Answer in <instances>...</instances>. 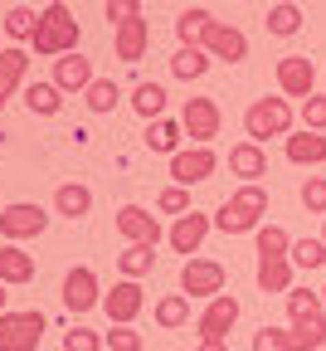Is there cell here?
<instances>
[{
    "label": "cell",
    "mask_w": 326,
    "mask_h": 351,
    "mask_svg": "<svg viewBox=\"0 0 326 351\" xmlns=\"http://www.w3.org/2000/svg\"><path fill=\"white\" fill-rule=\"evenodd\" d=\"M277 88H283V98H312V88H316V69L307 54H283L277 59Z\"/></svg>",
    "instance_id": "14"
},
{
    "label": "cell",
    "mask_w": 326,
    "mask_h": 351,
    "mask_svg": "<svg viewBox=\"0 0 326 351\" xmlns=\"http://www.w3.org/2000/svg\"><path fill=\"white\" fill-rule=\"evenodd\" d=\"M147 44H151V25L147 20H131V25H117L112 29V49H117L122 64H142Z\"/></svg>",
    "instance_id": "19"
},
{
    "label": "cell",
    "mask_w": 326,
    "mask_h": 351,
    "mask_svg": "<svg viewBox=\"0 0 326 351\" xmlns=\"http://www.w3.org/2000/svg\"><path fill=\"white\" fill-rule=\"evenodd\" d=\"M258 288L263 293H292V258L288 254H263L258 258Z\"/></svg>",
    "instance_id": "21"
},
{
    "label": "cell",
    "mask_w": 326,
    "mask_h": 351,
    "mask_svg": "<svg viewBox=\"0 0 326 351\" xmlns=\"http://www.w3.org/2000/svg\"><path fill=\"white\" fill-rule=\"evenodd\" d=\"M302 205L312 215H326V176H307V186H302Z\"/></svg>",
    "instance_id": "42"
},
{
    "label": "cell",
    "mask_w": 326,
    "mask_h": 351,
    "mask_svg": "<svg viewBox=\"0 0 326 351\" xmlns=\"http://www.w3.org/2000/svg\"><path fill=\"white\" fill-rule=\"evenodd\" d=\"M210 64H214V59L200 49V44H180V49H175V59H171V73L190 83V78H205V73H210Z\"/></svg>",
    "instance_id": "25"
},
{
    "label": "cell",
    "mask_w": 326,
    "mask_h": 351,
    "mask_svg": "<svg viewBox=\"0 0 326 351\" xmlns=\"http://www.w3.org/2000/svg\"><path fill=\"white\" fill-rule=\"evenodd\" d=\"M263 254H292V234L283 225H263L258 230V258Z\"/></svg>",
    "instance_id": "36"
},
{
    "label": "cell",
    "mask_w": 326,
    "mask_h": 351,
    "mask_svg": "<svg viewBox=\"0 0 326 351\" xmlns=\"http://www.w3.org/2000/svg\"><path fill=\"white\" fill-rule=\"evenodd\" d=\"M131 20H142V0H108V25H131Z\"/></svg>",
    "instance_id": "41"
},
{
    "label": "cell",
    "mask_w": 326,
    "mask_h": 351,
    "mask_svg": "<svg viewBox=\"0 0 326 351\" xmlns=\"http://www.w3.org/2000/svg\"><path fill=\"white\" fill-rule=\"evenodd\" d=\"M200 351H229L224 341H200Z\"/></svg>",
    "instance_id": "44"
},
{
    "label": "cell",
    "mask_w": 326,
    "mask_h": 351,
    "mask_svg": "<svg viewBox=\"0 0 326 351\" xmlns=\"http://www.w3.org/2000/svg\"><path fill=\"white\" fill-rule=\"evenodd\" d=\"M103 341H108L112 351H142V346H147L136 327H108V332H103Z\"/></svg>",
    "instance_id": "40"
},
{
    "label": "cell",
    "mask_w": 326,
    "mask_h": 351,
    "mask_svg": "<svg viewBox=\"0 0 326 351\" xmlns=\"http://www.w3.org/2000/svg\"><path fill=\"white\" fill-rule=\"evenodd\" d=\"M0 283H34V254H25L20 244H0Z\"/></svg>",
    "instance_id": "23"
},
{
    "label": "cell",
    "mask_w": 326,
    "mask_h": 351,
    "mask_svg": "<svg viewBox=\"0 0 326 351\" xmlns=\"http://www.w3.org/2000/svg\"><path fill=\"white\" fill-rule=\"evenodd\" d=\"M156 210H161V215H175V219L190 215V191H185V186H166L161 200H156Z\"/></svg>",
    "instance_id": "38"
},
{
    "label": "cell",
    "mask_w": 326,
    "mask_h": 351,
    "mask_svg": "<svg viewBox=\"0 0 326 351\" xmlns=\"http://www.w3.org/2000/svg\"><path fill=\"white\" fill-rule=\"evenodd\" d=\"M239 298L234 293H219V298H210V307L200 313V322H195V332H200V341H224L229 337V327L239 322Z\"/></svg>",
    "instance_id": "11"
},
{
    "label": "cell",
    "mask_w": 326,
    "mask_h": 351,
    "mask_svg": "<svg viewBox=\"0 0 326 351\" xmlns=\"http://www.w3.org/2000/svg\"><path fill=\"white\" fill-rule=\"evenodd\" d=\"M92 78H98V73H92V59L88 54H64V59H54V88H59V93H88V83Z\"/></svg>",
    "instance_id": "17"
},
{
    "label": "cell",
    "mask_w": 326,
    "mask_h": 351,
    "mask_svg": "<svg viewBox=\"0 0 326 351\" xmlns=\"http://www.w3.org/2000/svg\"><path fill=\"white\" fill-rule=\"evenodd\" d=\"M180 127H185V137H190L195 147H210V142L219 137V127H224V112H219L214 98H185Z\"/></svg>",
    "instance_id": "5"
},
{
    "label": "cell",
    "mask_w": 326,
    "mask_h": 351,
    "mask_svg": "<svg viewBox=\"0 0 326 351\" xmlns=\"http://www.w3.org/2000/svg\"><path fill=\"white\" fill-rule=\"evenodd\" d=\"M44 225H49V215L39 205H29V200H15V205L0 210V234H5V244L34 239V234H44Z\"/></svg>",
    "instance_id": "8"
},
{
    "label": "cell",
    "mask_w": 326,
    "mask_h": 351,
    "mask_svg": "<svg viewBox=\"0 0 326 351\" xmlns=\"http://www.w3.org/2000/svg\"><path fill=\"white\" fill-rule=\"evenodd\" d=\"M263 25H268V34H277V39H292V34L302 29V5H292V0H277V5H268Z\"/></svg>",
    "instance_id": "26"
},
{
    "label": "cell",
    "mask_w": 326,
    "mask_h": 351,
    "mask_svg": "<svg viewBox=\"0 0 326 351\" xmlns=\"http://www.w3.org/2000/svg\"><path fill=\"white\" fill-rule=\"evenodd\" d=\"M29 44H34V54H39V59L78 54V20H73V5H44Z\"/></svg>",
    "instance_id": "1"
},
{
    "label": "cell",
    "mask_w": 326,
    "mask_h": 351,
    "mask_svg": "<svg viewBox=\"0 0 326 351\" xmlns=\"http://www.w3.org/2000/svg\"><path fill=\"white\" fill-rule=\"evenodd\" d=\"M34 25H39V15H34L29 5H15V10L5 15V25H0V29H5L15 44H29V39H34Z\"/></svg>",
    "instance_id": "35"
},
{
    "label": "cell",
    "mask_w": 326,
    "mask_h": 351,
    "mask_svg": "<svg viewBox=\"0 0 326 351\" xmlns=\"http://www.w3.org/2000/svg\"><path fill=\"white\" fill-rule=\"evenodd\" d=\"M253 351H292V332H283V327H258V332H253Z\"/></svg>",
    "instance_id": "39"
},
{
    "label": "cell",
    "mask_w": 326,
    "mask_h": 351,
    "mask_svg": "<svg viewBox=\"0 0 326 351\" xmlns=\"http://www.w3.org/2000/svg\"><path fill=\"white\" fill-rule=\"evenodd\" d=\"M151 263H156V249H147V244H131L127 254H117L122 278H147V274H151Z\"/></svg>",
    "instance_id": "32"
},
{
    "label": "cell",
    "mask_w": 326,
    "mask_h": 351,
    "mask_svg": "<svg viewBox=\"0 0 326 351\" xmlns=\"http://www.w3.org/2000/svg\"><path fill=\"white\" fill-rule=\"evenodd\" d=\"M25 108L39 112V117H54V112L64 108V93H59L54 83H29V88H25Z\"/></svg>",
    "instance_id": "31"
},
{
    "label": "cell",
    "mask_w": 326,
    "mask_h": 351,
    "mask_svg": "<svg viewBox=\"0 0 326 351\" xmlns=\"http://www.w3.org/2000/svg\"><path fill=\"white\" fill-rule=\"evenodd\" d=\"M210 25H214V15H210L205 5H190V10L175 20V34H180V44H205Z\"/></svg>",
    "instance_id": "29"
},
{
    "label": "cell",
    "mask_w": 326,
    "mask_h": 351,
    "mask_svg": "<svg viewBox=\"0 0 326 351\" xmlns=\"http://www.w3.org/2000/svg\"><path fill=\"white\" fill-rule=\"evenodd\" d=\"M210 225L214 219L210 215H200V210H190V215H180L175 225H171V234H166V244L175 249V254H190L195 258V249L205 244V234H210Z\"/></svg>",
    "instance_id": "16"
},
{
    "label": "cell",
    "mask_w": 326,
    "mask_h": 351,
    "mask_svg": "<svg viewBox=\"0 0 326 351\" xmlns=\"http://www.w3.org/2000/svg\"><path fill=\"white\" fill-rule=\"evenodd\" d=\"M229 171H234L244 186H258L263 176H268V152H263L258 142H239V147H229Z\"/></svg>",
    "instance_id": "18"
},
{
    "label": "cell",
    "mask_w": 326,
    "mask_h": 351,
    "mask_svg": "<svg viewBox=\"0 0 326 351\" xmlns=\"http://www.w3.org/2000/svg\"><path fill=\"white\" fill-rule=\"evenodd\" d=\"M5 298H10V293H5V283H0V313H10V307H5Z\"/></svg>",
    "instance_id": "45"
},
{
    "label": "cell",
    "mask_w": 326,
    "mask_h": 351,
    "mask_svg": "<svg viewBox=\"0 0 326 351\" xmlns=\"http://www.w3.org/2000/svg\"><path fill=\"white\" fill-rule=\"evenodd\" d=\"M288 317H292V351H321L326 346V307H321V293H307V288H292L288 293Z\"/></svg>",
    "instance_id": "2"
},
{
    "label": "cell",
    "mask_w": 326,
    "mask_h": 351,
    "mask_svg": "<svg viewBox=\"0 0 326 351\" xmlns=\"http://www.w3.org/2000/svg\"><path fill=\"white\" fill-rule=\"evenodd\" d=\"M131 108H136V117H147V122L166 117V88L161 83H136L131 88Z\"/></svg>",
    "instance_id": "28"
},
{
    "label": "cell",
    "mask_w": 326,
    "mask_h": 351,
    "mask_svg": "<svg viewBox=\"0 0 326 351\" xmlns=\"http://www.w3.org/2000/svg\"><path fill=\"white\" fill-rule=\"evenodd\" d=\"M283 152L292 166H321L326 161V132H292V137H283Z\"/></svg>",
    "instance_id": "20"
},
{
    "label": "cell",
    "mask_w": 326,
    "mask_h": 351,
    "mask_svg": "<svg viewBox=\"0 0 326 351\" xmlns=\"http://www.w3.org/2000/svg\"><path fill=\"white\" fill-rule=\"evenodd\" d=\"M180 137H185V127H180V122H171V117L147 122V147H151V152H161V156H175V152H180Z\"/></svg>",
    "instance_id": "27"
},
{
    "label": "cell",
    "mask_w": 326,
    "mask_h": 351,
    "mask_svg": "<svg viewBox=\"0 0 326 351\" xmlns=\"http://www.w3.org/2000/svg\"><path fill=\"white\" fill-rule=\"evenodd\" d=\"M244 132L249 142H268V137H292V103L288 98H258L244 112Z\"/></svg>",
    "instance_id": "4"
},
{
    "label": "cell",
    "mask_w": 326,
    "mask_h": 351,
    "mask_svg": "<svg viewBox=\"0 0 326 351\" xmlns=\"http://www.w3.org/2000/svg\"><path fill=\"white\" fill-rule=\"evenodd\" d=\"M200 49H205L210 59H224V64H244V59H249V34H244L239 25H224V20H214Z\"/></svg>",
    "instance_id": "13"
},
{
    "label": "cell",
    "mask_w": 326,
    "mask_h": 351,
    "mask_svg": "<svg viewBox=\"0 0 326 351\" xmlns=\"http://www.w3.org/2000/svg\"><path fill=\"white\" fill-rule=\"evenodd\" d=\"M321 307H326V288H321Z\"/></svg>",
    "instance_id": "48"
},
{
    "label": "cell",
    "mask_w": 326,
    "mask_h": 351,
    "mask_svg": "<svg viewBox=\"0 0 326 351\" xmlns=\"http://www.w3.org/2000/svg\"><path fill=\"white\" fill-rule=\"evenodd\" d=\"M103 332H92V327H68L64 332V351H103Z\"/></svg>",
    "instance_id": "37"
},
{
    "label": "cell",
    "mask_w": 326,
    "mask_h": 351,
    "mask_svg": "<svg viewBox=\"0 0 326 351\" xmlns=\"http://www.w3.org/2000/svg\"><path fill=\"white\" fill-rule=\"evenodd\" d=\"M142 307H147V293L136 278H122V283H112V293H103V313L112 327H131Z\"/></svg>",
    "instance_id": "10"
},
{
    "label": "cell",
    "mask_w": 326,
    "mask_h": 351,
    "mask_svg": "<svg viewBox=\"0 0 326 351\" xmlns=\"http://www.w3.org/2000/svg\"><path fill=\"white\" fill-rule=\"evenodd\" d=\"M54 210H59L64 219H83V215L92 210V191H88L83 181H64V186L54 191Z\"/></svg>",
    "instance_id": "24"
},
{
    "label": "cell",
    "mask_w": 326,
    "mask_h": 351,
    "mask_svg": "<svg viewBox=\"0 0 326 351\" xmlns=\"http://www.w3.org/2000/svg\"><path fill=\"white\" fill-rule=\"evenodd\" d=\"M185 322H190V298H185V293H166V298L156 302V327L175 332V327H185Z\"/></svg>",
    "instance_id": "30"
},
{
    "label": "cell",
    "mask_w": 326,
    "mask_h": 351,
    "mask_svg": "<svg viewBox=\"0 0 326 351\" xmlns=\"http://www.w3.org/2000/svg\"><path fill=\"white\" fill-rule=\"evenodd\" d=\"M180 293L185 298H219L224 293V263H214V258H185Z\"/></svg>",
    "instance_id": "9"
},
{
    "label": "cell",
    "mask_w": 326,
    "mask_h": 351,
    "mask_svg": "<svg viewBox=\"0 0 326 351\" xmlns=\"http://www.w3.org/2000/svg\"><path fill=\"white\" fill-rule=\"evenodd\" d=\"M0 108H5V103H0Z\"/></svg>",
    "instance_id": "51"
},
{
    "label": "cell",
    "mask_w": 326,
    "mask_h": 351,
    "mask_svg": "<svg viewBox=\"0 0 326 351\" xmlns=\"http://www.w3.org/2000/svg\"><path fill=\"white\" fill-rule=\"evenodd\" d=\"M0 39H5V29H0Z\"/></svg>",
    "instance_id": "49"
},
{
    "label": "cell",
    "mask_w": 326,
    "mask_h": 351,
    "mask_svg": "<svg viewBox=\"0 0 326 351\" xmlns=\"http://www.w3.org/2000/svg\"><path fill=\"white\" fill-rule=\"evenodd\" d=\"M219 171V156H214V147H180L175 156H171V181L175 186H200V181H210V176Z\"/></svg>",
    "instance_id": "7"
},
{
    "label": "cell",
    "mask_w": 326,
    "mask_h": 351,
    "mask_svg": "<svg viewBox=\"0 0 326 351\" xmlns=\"http://www.w3.org/2000/svg\"><path fill=\"white\" fill-rule=\"evenodd\" d=\"M263 215H268V191L263 186H239L219 210H214V225L224 234H258L263 230Z\"/></svg>",
    "instance_id": "3"
},
{
    "label": "cell",
    "mask_w": 326,
    "mask_h": 351,
    "mask_svg": "<svg viewBox=\"0 0 326 351\" xmlns=\"http://www.w3.org/2000/svg\"><path fill=\"white\" fill-rule=\"evenodd\" d=\"M44 313H0V351H39Z\"/></svg>",
    "instance_id": "6"
},
{
    "label": "cell",
    "mask_w": 326,
    "mask_h": 351,
    "mask_svg": "<svg viewBox=\"0 0 326 351\" xmlns=\"http://www.w3.org/2000/svg\"><path fill=\"white\" fill-rule=\"evenodd\" d=\"M49 5H73V0H49Z\"/></svg>",
    "instance_id": "46"
},
{
    "label": "cell",
    "mask_w": 326,
    "mask_h": 351,
    "mask_svg": "<svg viewBox=\"0 0 326 351\" xmlns=\"http://www.w3.org/2000/svg\"><path fill=\"white\" fill-rule=\"evenodd\" d=\"M302 127H307V132H326V98H321V93H312V98L302 103Z\"/></svg>",
    "instance_id": "43"
},
{
    "label": "cell",
    "mask_w": 326,
    "mask_h": 351,
    "mask_svg": "<svg viewBox=\"0 0 326 351\" xmlns=\"http://www.w3.org/2000/svg\"><path fill=\"white\" fill-rule=\"evenodd\" d=\"M25 73H29V49H25V44L0 49V103L15 98V88L25 83Z\"/></svg>",
    "instance_id": "22"
},
{
    "label": "cell",
    "mask_w": 326,
    "mask_h": 351,
    "mask_svg": "<svg viewBox=\"0 0 326 351\" xmlns=\"http://www.w3.org/2000/svg\"><path fill=\"white\" fill-rule=\"evenodd\" d=\"M117 234L131 239V244H147V249H156V244L166 239L161 225H156V215L142 210V205H122V210H117Z\"/></svg>",
    "instance_id": "15"
},
{
    "label": "cell",
    "mask_w": 326,
    "mask_h": 351,
    "mask_svg": "<svg viewBox=\"0 0 326 351\" xmlns=\"http://www.w3.org/2000/svg\"><path fill=\"white\" fill-rule=\"evenodd\" d=\"M292 269H321V263H326V239H292Z\"/></svg>",
    "instance_id": "34"
},
{
    "label": "cell",
    "mask_w": 326,
    "mask_h": 351,
    "mask_svg": "<svg viewBox=\"0 0 326 351\" xmlns=\"http://www.w3.org/2000/svg\"><path fill=\"white\" fill-rule=\"evenodd\" d=\"M83 98H88V108H92V112H112V108L122 103V88H117L112 78H92Z\"/></svg>",
    "instance_id": "33"
},
{
    "label": "cell",
    "mask_w": 326,
    "mask_h": 351,
    "mask_svg": "<svg viewBox=\"0 0 326 351\" xmlns=\"http://www.w3.org/2000/svg\"><path fill=\"white\" fill-rule=\"evenodd\" d=\"M64 307L68 313H92V307H103V288H98V274L78 263V269L64 274Z\"/></svg>",
    "instance_id": "12"
},
{
    "label": "cell",
    "mask_w": 326,
    "mask_h": 351,
    "mask_svg": "<svg viewBox=\"0 0 326 351\" xmlns=\"http://www.w3.org/2000/svg\"><path fill=\"white\" fill-rule=\"evenodd\" d=\"M321 239H326V215H321Z\"/></svg>",
    "instance_id": "47"
},
{
    "label": "cell",
    "mask_w": 326,
    "mask_h": 351,
    "mask_svg": "<svg viewBox=\"0 0 326 351\" xmlns=\"http://www.w3.org/2000/svg\"><path fill=\"white\" fill-rule=\"evenodd\" d=\"M0 210H5V205H0Z\"/></svg>",
    "instance_id": "50"
}]
</instances>
